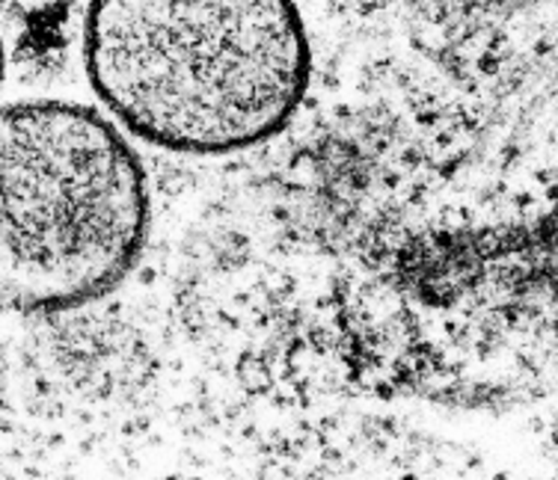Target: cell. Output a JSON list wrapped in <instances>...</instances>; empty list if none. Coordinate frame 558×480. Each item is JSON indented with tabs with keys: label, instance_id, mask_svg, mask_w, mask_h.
I'll list each match as a JSON object with an SVG mask.
<instances>
[{
	"label": "cell",
	"instance_id": "obj_2",
	"mask_svg": "<svg viewBox=\"0 0 558 480\" xmlns=\"http://www.w3.org/2000/svg\"><path fill=\"white\" fill-rule=\"evenodd\" d=\"M149 235L137 151L93 107H0V309L54 315L105 297Z\"/></svg>",
	"mask_w": 558,
	"mask_h": 480
},
{
	"label": "cell",
	"instance_id": "obj_1",
	"mask_svg": "<svg viewBox=\"0 0 558 480\" xmlns=\"http://www.w3.org/2000/svg\"><path fill=\"white\" fill-rule=\"evenodd\" d=\"M84 63L131 134L232 155L289 125L312 57L294 0H89Z\"/></svg>",
	"mask_w": 558,
	"mask_h": 480
},
{
	"label": "cell",
	"instance_id": "obj_4",
	"mask_svg": "<svg viewBox=\"0 0 558 480\" xmlns=\"http://www.w3.org/2000/svg\"><path fill=\"white\" fill-rule=\"evenodd\" d=\"M0 395H3V347H0Z\"/></svg>",
	"mask_w": 558,
	"mask_h": 480
},
{
	"label": "cell",
	"instance_id": "obj_3",
	"mask_svg": "<svg viewBox=\"0 0 558 480\" xmlns=\"http://www.w3.org/2000/svg\"><path fill=\"white\" fill-rule=\"evenodd\" d=\"M7 81V48H3V36H0V86Z\"/></svg>",
	"mask_w": 558,
	"mask_h": 480
}]
</instances>
